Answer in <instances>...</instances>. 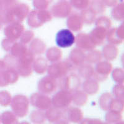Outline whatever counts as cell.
<instances>
[{
    "label": "cell",
    "instance_id": "6da1fadb",
    "mask_svg": "<svg viewBox=\"0 0 124 124\" xmlns=\"http://www.w3.org/2000/svg\"><path fill=\"white\" fill-rule=\"evenodd\" d=\"M56 43L58 46L67 48L71 46L75 40L73 34L68 29H62L56 35Z\"/></svg>",
    "mask_w": 124,
    "mask_h": 124
},
{
    "label": "cell",
    "instance_id": "7a4b0ae2",
    "mask_svg": "<svg viewBox=\"0 0 124 124\" xmlns=\"http://www.w3.org/2000/svg\"><path fill=\"white\" fill-rule=\"evenodd\" d=\"M52 18L50 12L46 10H35L31 12L29 15V24H40L43 22L48 21Z\"/></svg>",
    "mask_w": 124,
    "mask_h": 124
},
{
    "label": "cell",
    "instance_id": "3957f363",
    "mask_svg": "<svg viewBox=\"0 0 124 124\" xmlns=\"http://www.w3.org/2000/svg\"><path fill=\"white\" fill-rule=\"evenodd\" d=\"M71 11L70 3L65 1L58 2L52 8V13L56 17H64L68 16Z\"/></svg>",
    "mask_w": 124,
    "mask_h": 124
},
{
    "label": "cell",
    "instance_id": "277c9868",
    "mask_svg": "<svg viewBox=\"0 0 124 124\" xmlns=\"http://www.w3.org/2000/svg\"><path fill=\"white\" fill-rule=\"evenodd\" d=\"M12 108L16 116L23 117L28 112V102L24 99H16L12 104Z\"/></svg>",
    "mask_w": 124,
    "mask_h": 124
},
{
    "label": "cell",
    "instance_id": "5b68a950",
    "mask_svg": "<svg viewBox=\"0 0 124 124\" xmlns=\"http://www.w3.org/2000/svg\"><path fill=\"white\" fill-rule=\"evenodd\" d=\"M83 113L78 108H71L67 111V118L71 122H80L83 119Z\"/></svg>",
    "mask_w": 124,
    "mask_h": 124
},
{
    "label": "cell",
    "instance_id": "8992f818",
    "mask_svg": "<svg viewBox=\"0 0 124 124\" xmlns=\"http://www.w3.org/2000/svg\"><path fill=\"white\" fill-rule=\"evenodd\" d=\"M63 112L58 108H50L46 111L45 117L50 122H56L63 117Z\"/></svg>",
    "mask_w": 124,
    "mask_h": 124
},
{
    "label": "cell",
    "instance_id": "52a82bcc",
    "mask_svg": "<svg viewBox=\"0 0 124 124\" xmlns=\"http://www.w3.org/2000/svg\"><path fill=\"white\" fill-rule=\"evenodd\" d=\"M1 121L3 124H19L16 116L9 111L4 112L2 114Z\"/></svg>",
    "mask_w": 124,
    "mask_h": 124
},
{
    "label": "cell",
    "instance_id": "ba28073f",
    "mask_svg": "<svg viewBox=\"0 0 124 124\" xmlns=\"http://www.w3.org/2000/svg\"><path fill=\"white\" fill-rule=\"evenodd\" d=\"M91 8L94 13H102L105 11V5L102 0H91L89 1Z\"/></svg>",
    "mask_w": 124,
    "mask_h": 124
},
{
    "label": "cell",
    "instance_id": "9c48e42d",
    "mask_svg": "<svg viewBox=\"0 0 124 124\" xmlns=\"http://www.w3.org/2000/svg\"><path fill=\"white\" fill-rule=\"evenodd\" d=\"M31 121L34 124H42L45 121V114L42 111H34L30 117Z\"/></svg>",
    "mask_w": 124,
    "mask_h": 124
},
{
    "label": "cell",
    "instance_id": "30bf717a",
    "mask_svg": "<svg viewBox=\"0 0 124 124\" xmlns=\"http://www.w3.org/2000/svg\"><path fill=\"white\" fill-rule=\"evenodd\" d=\"M106 120L108 124H115L122 121V116L120 112L110 111L106 115Z\"/></svg>",
    "mask_w": 124,
    "mask_h": 124
},
{
    "label": "cell",
    "instance_id": "8fae6325",
    "mask_svg": "<svg viewBox=\"0 0 124 124\" xmlns=\"http://www.w3.org/2000/svg\"><path fill=\"white\" fill-rule=\"evenodd\" d=\"M90 0H70L71 6L78 9H85L89 5Z\"/></svg>",
    "mask_w": 124,
    "mask_h": 124
},
{
    "label": "cell",
    "instance_id": "7c38bea8",
    "mask_svg": "<svg viewBox=\"0 0 124 124\" xmlns=\"http://www.w3.org/2000/svg\"><path fill=\"white\" fill-rule=\"evenodd\" d=\"M123 8H124V6H123L122 2H120L117 5H116L112 11V15L113 16V17L117 19H122L123 12H124Z\"/></svg>",
    "mask_w": 124,
    "mask_h": 124
},
{
    "label": "cell",
    "instance_id": "4fadbf2b",
    "mask_svg": "<svg viewBox=\"0 0 124 124\" xmlns=\"http://www.w3.org/2000/svg\"><path fill=\"white\" fill-rule=\"evenodd\" d=\"M53 0H34L33 4L37 9L45 10L48 7V5Z\"/></svg>",
    "mask_w": 124,
    "mask_h": 124
},
{
    "label": "cell",
    "instance_id": "5bb4252c",
    "mask_svg": "<svg viewBox=\"0 0 124 124\" xmlns=\"http://www.w3.org/2000/svg\"><path fill=\"white\" fill-rule=\"evenodd\" d=\"M9 97H8L7 93L5 92L0 93V105L3 106H7L9 104Z\"/></svg>",
    "mask_w": 124,
    "mask_h": 124
},
{
    "label": "cell",
    "instance_id": "9a60e30c",
    "mask_svg": "<svg viewBox=\"0 0 124 124\" xmlns=\"http://www.w3.org/2000/svg\"><path fill=\"white\" fill-rule=\"evenodd\" d=\"M102 122L99 119H91L86 118L83 121H81L80 124H102Z\"/></svg>",
    "mask_w": 124,
    "mask_h": 124
},
{
    "label": "cell",
    "instance_id": "2e32d148",
    "mask_svg": "<svg viewBox=\"0 0 124 124\" xmlns=\"http://www.w3.org/2000/svg\"><path fill=\"white\" fill-rule=\"evenodd\" d=\"M102 3L104 5L109 7L114 6L117 3V0H102Z\"/></svg>",
    "mask_w": 124,
    "mask_h": 124
},
{
    "label": "cell",
    "instance_id": "e0dca14e",
    "mask_svg": "<svg viewBox=\"0 0 124 124\" xmlns=\"http://www.w3.org/2000/svg\"><path fill=\"white\" fill-rule=\"evenodd\" d=\"M55 124H69V123L66 120H58V122H56Z\"/></svg>",
    "mask_w": 124,
    "mask_h": 124
},
{
    "label": "cell",
    "instance_id": "ac0fdd59",
    "mask_svg": "<svg viewBox=\"0 0 124 124\" xmlns=\"http://www.w3.org/2000/svg\"><path fill=\"white\" fill-rule=\"evenodd\" d=\"M2 9H3V3H2V0H0V13Z\"/></svg>",
    "mask_w": 124,
    "mask_h": 124
},
{
    "label": "cell",
    "instance_id": "d6986e66",
    "mask_svg": "<svg viewBox=\"0 0 124 124\" xmlns=\"http://www.w3.org/2000/svg\"><path fill=\"white\" fill-rule=\"evenodd\" d=\"M3 63L2 61L0 60V70L3 68Z\"/></svg>",
    "mask_w": 124,
    "mask_h": 124
},
{
    "label": "cell",
    "instance_id": "ffe728a7",
    "mask_svg": "<svg viewBox=\"0 0 124 124\" xmlns=\"http://www.w3.org/2000/svg\"><path fill=\"white\" fill-rule=\"evenodd\" d=\"M20 124H29V123L27 122H23L21 123Z\"/></svg>",
    "mask_w": 124,
    "mask_h": 124
},
{
    "label": "cell",
    "instance_id": "44dd1931",
    "mask_svg": "<svg viewBox=\"0 0 124 124\" xmlns=\"http://www.w3.org/2000/svg\"><path fill=\"white\" fill-rule=\"evenodd\" d=\"M116 124H124V122H123L122 121H120V122H119L116 123Z\"/></svg>",
    "mask_w": 124,
    "mask_h": 124
},
{
    "label": "cell",
    "instance_id": "7402d4cb",
    "mask_svg": "<svg viewBox=\"0 0 124 124\" xmlns=\"http://www.w3.org/2000/svg\"><path fill=\"white\" fill-rule=\"evenodd\" d=\"M1 27V21H0V27Z\"/></svg>",
    "mask_w": 124,
    "mask_h": 124
},
{
    "label": "cell",
    "instance_id": "603a6c76",
    "mask_svg": "<svg viewBox=\"0 0 124 124\" xmlns=\"http://www.w3.org/2000/svg\"><path fill=\"white\" fill-rule=\"evenodd\" d=\"M102 124H108V123H102Z\"/></svg>",
    "mask_w": 124,
    "mask_h": 124
},
{
    "label": "cell",
    "instance_id": "cb8c5ba5",
    "mask_svg": "<svg viewBox=\"0 0 124 124\" xmlns=\"http://www.w3.org/2000/svg\"><path fill=\"white\" fill-rule=\"evenodd\" d=\"M1 116H0V124H1Z\"/></svg>",
    "mask_w": 124,
    "mask_h": 124
}]
</instances>
